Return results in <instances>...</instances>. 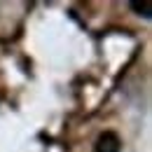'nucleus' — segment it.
I'll return each mask as SVG.
<instances>
[{"mask_svg":"<svg viewBox=\"0 0 152 152\" xmlns=\"http://www.w3.org/2000/svg\"><path fill=\"white\" fill-rule=\"evenodd\" d=\"M122 150V140L115 131H103L94 143V152H119Z\"/></svg>","mask_w":152,"mask_h":152,"instance_id":"nucleus-1","label":"nucleus"},{"mask_svg":"<svg viewBox=\"0 0 152 152\" xmlns=\"http://www.w3.org/2000/svg\"><path fill=\"white\" fill-rule=\"evenodd\" d=\"M129 7H131L136 14H143L145 19H150V10H148V5H145V2H131Z\"/></svg>","mask_w":152,"mask_h":152,"instance_id":"nucleus-2","label":"nucleus"}]
</instances>
